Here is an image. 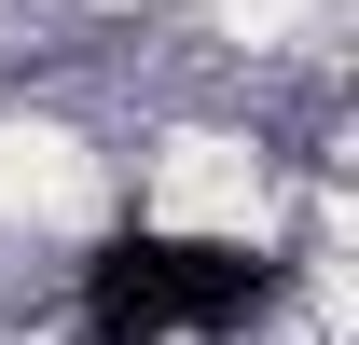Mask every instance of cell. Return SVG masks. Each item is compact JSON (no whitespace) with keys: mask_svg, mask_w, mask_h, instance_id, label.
I'll list each match as a JSON object with an SVG mask.
<instances>
[{"mask_svg":"<svg viewBox=\"0 0 359 345\" xmlns=\"http://www.w3.org/2000/svg\"><path fill=\"white\" fill-rule=\"evenodd\" d=\"M276 304V262L235 235H111L83 262V332L97 345H235Z\"/></svg>","mask_w":359,"mask_h":345,"instance_id":"cell-1","label":"cell"}]
</instances>
